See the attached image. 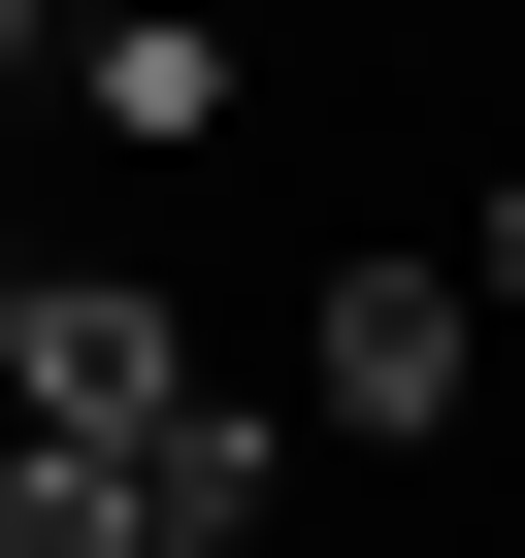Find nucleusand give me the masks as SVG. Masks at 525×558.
I'll return each mask as SVG.
<instances>
[{
    "label": "nucleus",
    "mask_w": 525,
    "mask_h": 558,
    "mask_svg": "<svg viewBox=\"0 0 525 558\" xmlns=\"http://www.w3.org/2000/svg\"><path fill=\"white\" fill-rule=\"evenodd\" d=\"M197 395V329L132 296V263H0V427H34V460H132Z\"/></svg>",
    "instance_id": "1"
},
{
    "label": "nucleus",
    "mask_w": 525,
    "mask_h": 558,
    "mask_svg": "<svg viewBox=\"0 0 525 558\" xmlns=\"http://www.w3.org/2000/svg\"><path fill=\"white\" fill-rule=\"evenodd\" d=\"M460 362H492L460 263H329V296H296V427H329V460H427V427H460Z\"/></svg>",
    "instance_id": "2"
},
{
    "label": "nucleus",
    "mask_w": 525,
    "mask_h": 558,
    "mask_svg": "<svg viewBox=\"0 0 525 558\" xmlns=\"http://www.w3.org/2000/svg\"><path fill=\"white\" fill-rule=\"evenodd\" d=\"M99 493H132V558H296V427H262L230 362H197V395H164V427H132Z\"/></svg>",
    "instance_id": "3"
},
{
    "label": "nucleus",
    "mask_w": 525,
    "mask_h": 558,
    "mask_svg": "<svg viewBox=\"0 0 525 558\" xmlns=\"http://www.w3.org/2000/svg\"><path fill=\"white\" fill-rule=\"evenodd\" d=\"M66 99H99L132 165H197V132H230V34H197V0H99V34H66Z\"/></svg>",
    "instance_id": "4"
},
{
    "label": "nucleus",
    "mask_w": 525,
    "mask_h": 558,
    "mask_svg": "<svg viewBox=\"0 0 525 558\" xmlns=\"http://www.w3.org/2000/svg\"><path fill=\"white\" fill-rule=\"evenodd\" d=\"M0 558H132V493H99V460H34V427H0Z\"/></svg>",
    "instance_id": "5"
},
{
    "label": "nucleus",
    "mask_w": 525,
    "mask_h": 558,
    "mask_svg": "<svg viewBox=\"0 0 525 558\" xmlns=\"http://www.w3.org/2000/svg\"><path fill=\"white\" fill-rule=\"evenodd\" d=\"M460 263H492V329H525V165H492V230H460Z\"/></svg>",
    "instance_id": "6"
},
{
    "label": "nucleus",
    "mask_w": 525,
    "mask_h": 558,
    "mask_svg": "<svg viewBox=\"0 0 525 558\" xmlns=\"http://www.w3.org/2000/svg\"><path fill=\"white\" fill-rule=\"evenodd\" d=\"M329 558H394V525H329Z\"/></svg>",
    "instance_id": "7"
},
{
    "label": "nucleus",
    "mask_w": 525,
    "mask_h": 558,
    "mask_svg": "<svg viewBox=\"0 0 525 558\" xmlns=\"http://www.w3.org/2000/svg\"><path fill=\"white\" fill-rule=\"evenodd\" d=\"M0 263H34V230H0Z\"/></svg>",
    "instance_id": "8"
}]
</instances>
